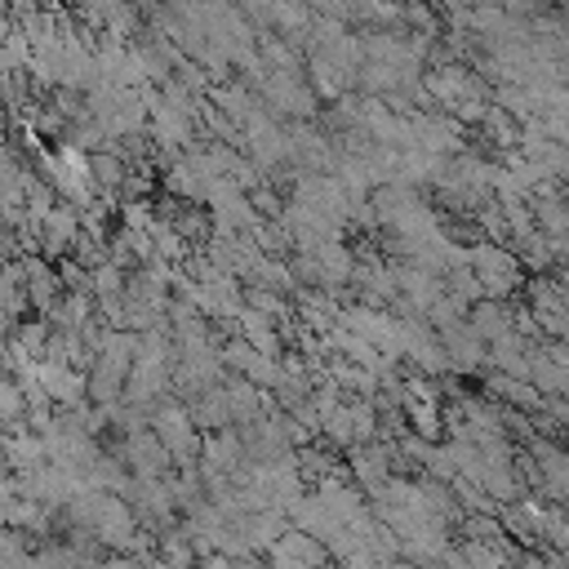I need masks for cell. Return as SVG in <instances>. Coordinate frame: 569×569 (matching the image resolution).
Listing matches in <instances>:
<instances>
[]
</instances>
